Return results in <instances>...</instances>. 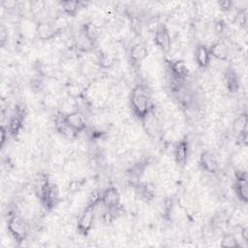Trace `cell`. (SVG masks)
<instances>
[{"label":"cell","instance_id":"15","mask_svg":"<svg viewBox=\"0 0 248 248\" xmlns=\"http://www.w3.org/2000/svg\"><path fill=\"white\" fill-rule=\"evenodd\" d=\"M24 116H25V112L23 108H16L15 110V112L10 117L7 125V130L10 136L15 137L18 135V133L20 132L23 126Z\"/></svg>","mask_w":248,"mask_h":248},{"label":"cell","instance_id":"17","mask_svg":"<svg viewBox=\"0 0 248 248\" xmlns=\"http://www.w3.org/2000/svg\"><path fill=\"white\" fill-rule=\"evenodd\" d=\"M35 72L38 77L46 79H54L57 78V70L50 63L44 60H37L34 64Z\"/></svg>","mask_w":248,"mask_h":248},{"label":"cell","instance_id":"1","mask_svg":"<svg viewBox=\"0 0 248 248\" xmlns=\"http://www.w3.org/2000/svg\"><path fill=\"white\" fill-rule=\"evenodd\" d=\"M129 101L134 116L140 121L154 108L150 91L144 84H137L133 87Z\"/></svg>","mask_w":248,"mask_h":248},{"label":"cell","instance_id":"27","mask_svg":"<svg viewBox=\"0 0 248 248\" xmlns=\"http://www.w3.org/2000/svg\"><path fill=\"white\" fill-rule=\"evenodd\" d=\"M42 106L46 109H59L61 102L53 92L46 91L43 95Z\"/></svg>","mask_w":248,"mask_h":248},{"label":"cell","instance_id":"35","mask_svg":"<svg viewBox=\"0 0 248 248\" xmlns=\"http://www.w3.org/2000/svg\"><path fill=\"white\" fill-rule=\"evenodd\" d=\"M101 195H102V191H99V190L91 191V193L88 195L86 205H91L96 207L99 203H101Z\"/></svg>","mask_w":248,"mask_h":248},{"label":"cell","instance_id":"20","mask_svg":"<svg viewBox=\"0 0 248 248\" xmlns=\"http://www.w3.org/2000/svg\"><path fill=\"white\" fill-rule=\"evenodd\" d=\"M148 56L147 47L141 43L134 44L129 50V59L134 66L140 65L142 61H144Z\"/></svg>","mask_w":248,"mask_h":248},{"label":"cell","instance_id":"4","mask_svg":"<svg viewBox=\"0 0 248 248\" xmlns=\"http://www.w3.org/2000/svg\"><path fill=\"white\" fill-rule=\"evenodd\" d=\"M95 221V207L91 205H85V207L82 209V211L79 213L76 228L77 232L83 236L88 235V233L91 232Z\"/></svg>","mask_w":248,"mask_h":248},{"label":"cell","instance_id":"9","mask_svg":"<svg viewBox=\"0 0 248 248\" xmlns=\"http://www.w3.org/2000/svg\"><path fill=\"white\" fill-rule=\"evenodd\" d=\"M120 193L118 189L114 186H108L102 191L101 195V203L108 209L114 210L120 205Z\"/></svg>","mask_w":248,"mask_h":248},{"label":"cell","instance_id":"22","mask_svg":"<svg viewBox=\"0 0 248 248\" xmlns=\"http://www.w3.org/2000/svg\"><path fill=\"white\" fill-rule=\"evenodd\" d=\"M194 56H195V61L200 68L208 67L211 60V56L209 53V48L206 45L199 44L195 48Z\"/></svg>","mask_w":248,"mask_h":248},{"label":"cell","instance_id":"21","mask_svg":"<svg viewBox=\"0 0 248 248\" xmlns=\"http://www.w3.org/2000/svg\"><path fill=\"white\" fill-rule=\"evenodd\" d=\"M36 26H37V22L33 21L30 18L21 19L19 21V26H18V32L21 38L26 40H33L37 38Z\"/></svg>","mask_w":248,"mask_h":248},{"label":"cell","instance_id":"36","mask_svg":"<svg viewBox=\"0 0 248 248\" xmlns=\"http://www.w3.org/2000/svg\"><path fill=\"white\" fill-rule=\"evenodd\" d=\"M30 87L32 89V91H34L35 93H42L45 92V82H44V78L37 77L36 78L31 79L30 81Z\"/></svg>","mask_w":248,"mask_h":248},{"label":"cell","instance_id":"7","mask_svg":"<svg viewBox=\"0 0 248 248\" xmlns=\"http://www.w3.org/2000/svg\"><path fill=\"white\" fill-rule=\"evenodd\" d=\"M153 41L156 46L164 53H169L171 48V36L169 28L162 23L154 33Z\"/></svg>","mask_w":248,"mask_h":248},{"label":"cell","instance_id":"26","mask_svg":"<svg viewBox=\"0 0 248 248\" xmlns=\"http://www.w3.org/2000/svg\"><path fill=\"white\" fill-rule=\"evenodd\" d=\"M96 63H97V66L100 68V69H105V70H108V69H110L114 63H115V59L114 57L108 53V51L106 50H100L97 54V60H96Z\"/></svg>","mask_w":248,"mask_h":248},{"label":"cell","instance_id":"23","mask_svg":"<svg viewBox=\"0 0 248 248\" xmlns=\"http://www.w3.org/2000/svg\"><path fill=\"white\" fill-rule=\"evenodd\" d=\"M137 194L146 202H152L156 197V187L151 182H138L136 184Z\"/></svg>","mask_w":248,"mask_h":248},{"label":"cell","instance_id":"16","mask_svg":"<svg viewBox=\"0 0 248 248\" xmlns=\"http://www.w3.org/2000/svg\"><path fill=\"white\" fill-rule=\"evenodd\" d=\"M209 53L211 58H215L219 61H225L230 55V47L225 41L219 40L212 43L209 46Z\"/></svg>","mask_w":248,"mask_h":248},{"label":"cell","instance_id":"6","mask_svg":"<svg viewBox=\"0 0 248 248\" xmlns=\"http://www.w3.org/2000/svg\"><path fill=\"white\" fill-rule=\"evenodd\" d=\"M166 65L170 78H172L180 81H184L186 78L189 76V69L185 61L181 59L167 60Z\"/></svg>","mask_w":248,"mask_h":248},{"label":"cell","instance_id":"2","mask_svg":"<svg viewBox=\"0 0 248 248\" xmlns=\"http://www.w3.org/2000/svg\"><path fill=\"white\" fill-rule=\"evenodd\" d=\"M35 194L44 206L52 209L59 202V190L46 174L41 175L35 184Z\"/></svg>","mask_w":248,"mask_h":248},{"label":"cell","instance_id":"43","mask_svg":"<svg viewBox=\"0 0 248 248\" xmlns=\"http://www.w3.org/2000/svg\"><path fill=\"white\" fill-rule=\"evenodd\" d=\"M240 236H241L243 242L248 243V227L247 226H244V227L241 228Z\"/></svg>","mask_w":248,"mask_h":248},{"label":"cell","instance_id":"24","mask_svg":"<svg viewBox=\"0 0 248 248\" xmlns=\"http://www.w3.org/2000/svg\"><path fill=\"white\" fill-rule=\"evenodd\" d=\"M80 33L91 43L95 44V42L99 39L101 35V29L100 27L93 21H87L84 22L81 25Z\"/></svg>","mask_w":248,"mask_h":248},{"label":"cell","instance_id":"39","mask_svg":"<svg viewBox=\"0 0 248 248\" xmlns=\"http://www.w3.org/2000/svg\"><path fill=\"white\" fill-rule=\"evenodd\" d=\"M217 5L219 7V9L225 13L231 12L234 6V3L232 1L230 0H221L217 2Z\"/></svg>","mask_w":248,"mask_h":248},{"label":"cell","instance_id":"34","mask_svg":"<svg viewBox=\"0 0 248 248\" xmlns=\"http://www.w3.org/2000/svg\"><path fill=\"white\" fill-rule=\"evenodd\" d=\"M173 207H174V201L172 198L170 197H168L164 200L163 202V204H162V209H163V215L168 218V217H170L171 215V212L173 210Z\"/></svg>","mask_w":248,"mask_h":248},{"label":"cell","instance_id":"14","mask_svg":"<svg viewBox=\"0 0 248 248\" xmlns=\"http://www.w3.org/2000/svg\"><path fill=\"white\" fill-rule=\"evenodd\" d=\"M232 130L240 139V140L246 145L248 138V114L247 112L240 113L232 122Z\"/></svg>","mask_w":248,"mask_h":248},{"label":"cell","instance_id":"10","mask_svg":"<svg viewBox=\"0 0 248 248\" xmlns=\"http://www.w3.org/2000/svg\"><path fill=\"white\" fill-rule=\"evenodd\" d=\"M65 122L78 134L83 132L87 128V120L83 112L79 109L63 114Z\"/></svg>","mask_w":248,"mask_h":248},{"label":"cell","instance_id":"32","mask_svg":"<svg viewBox=\"0 0 248 248\" xmlns=\"http://www.w3.org/2000/svg\"><path fill=\"white\" fill-rule=\"evenodd\" d=\"M86 180L82 178H73L67 184V191L71 194H76L81 190Z\"/></svg>","mask_w":248,"mask_h":248},{"label":"cell","instance_id":"12","mask_svg":"<svg viewBox=\"0 0 248 248\" xmlns=\"http://www.w3.org/2000/svg\"><path fill=\"white\" fill-rule=\"evenodd\" d=\"M199 165L203 171L209 174H216L220 170V165L216 156L208 150H204L201 153Z\"/></svg>","mask_w":248,"mask_h":248},{"label":"cell","instance_id":"5","mask_svg":"<svg viewBox=\"0 0 248 248\" xmlns=\"http://www.w3.org/2000/svg\"><path fill=\"white\" fill-rule=\"evenodd\" d=\"M233 191L240 202L247 203L248 202V180L246 170H234Z\"/></svg>","mask_w":248,"mask_h":248},{"label":"cell","instance_id":"42","mask_svg":"<svg viewBox=\"0 0 248 248\" xmlns=\"http://www.w3.org/2000/svg\"><path fill=\"white\" fill-rule=\"evenodd\" d=\"M7 39H8V33L5 30V28L2 26L1 27V34H0V43H1L2 46H5V44L7 42Z\"/></svg>","mask_w":248,"mask_h":248},{"label":"cell","instance_id":"8","mask_svg":"<svg viewBox=\"0 0 248 248\" xmlns=\"http://www.w3.org/2000/svg\"><path fill=\"white\" fill-rule=\"evenodd\" d=\"M189 154H190V145H189V141L186 138L178 140L173 148V159L175 164L183 169L187 163H188V159H189Z\"/></svg>","mask_w":248,"mask_h":248},{"label":"cell","instance_id":"19","mask_svg":"<svg viewBox=\"0 0 248 248\" xmlns=\"http://www.w3.org/2000/svg\"><path fill=\"white\" fill-rule=\"evenodd\" d=\"M54 127L56 132L61 135L66 140H74L78 135L77 132H75L64 120L63 114L59 111L54 119Z\"/></svg>","mask_w":248,"mask_h":248},{"label":"cell","instance_id":"40","mask_svg":"<svg viewBox=\"0 0 248 248\" xmlns=\"http://www.w3.org/2000/svg\"><path fill=\"white\" fill-rule=\"evenodd\" d=\"M213 26H214V31L217 33V34H223L225 33L226 31V22L223 20V19H215L214 20V23H213Z\"/></svg>","mask_w":248,"mask_h":248},{"label":"cell","instance_id":"33","mask_svg":"<svg viewBox=\"0 0 248 248\" xmlns=\"http://www.w3.org/2000/svg\"><path fill=\"white\" fill-rule=\"evenodd\" d=\"M234 22H236L241 28L247 27L248 22V10L247 8H242L238 10L234 16Z\"/></svg>","mask_w":248,"mask_h":248},{"label":"cell","instance_id":"38","mask_svg":"<svg viewBox=\"0 0 248 248\" xmlns=\"http://www.w3.org/2000/svg\"><path fill=\"white\" fill-rule=\"evenodd\" d=\"M161 22L159 20V18L157 16H153V17H150L147 21V29L149 30V32H152L153 34L157 31V29L161 26Z\"/></svg>","mask_w":248,"mask_h":248},{"label":"cell","instance_id":"13","mask_svg":"<svg viewBox=\"0 0 248 248\" xmlns=\"http://www.w3.org/2000/svg\"><path fill=\"white\" fill-rule=\"evenodd\" d=\"M36 34H37V39L44 42L50 41L58 36V33L54 29L51 21H46V20L37 21Z\"/></svg>","mask_w":248,"mask_h":248},{"label":"cell","instance_id":"18","mask_svg":"<svg viewBox=\"0 0 248 248\" xmlns=\"http://www.w3.org/2000/svg\"><path fill=\"white\" fill-rule=\"evenodd\" d=\"M223 78H224V84L229 92L235 93L238 91L239 85H240L239 77H238L236 71L232 66H229L225 70Z\"/></svg>","mask_w":248,"mask_h":248},{"label":"cell","instance_id":"28","mask_svg":"<svg viewBox=\"0 0 248 248\" xmlns=\"http://www.w3.org/2000/svg\"><path fill=\"white\" fill-rule=\"evenodd\" d=\"M84 88L82 85H80L78 82H70L66 85V95L67 97L74 99V100H80L83 97L84 93Z\"/></svg>","mask_w":248,"mask_h":248},{"label":"cell","instance_id":"25","mask_svg":"<svg viewBox=\"0 0 248 248\" xmlns=\"http://www.w3.org/2000/svg\"><path fill=\"white\" fill-rule=\"evenodd\" d=\"M61 13L67 16H75L82 8L83 2L78 0H66L58 3Z\"/></svg>","mask_w":248,"mask_h":248},{"label":"cell","instance_id":"37","mask_svg":"<svg viewBox=\"0 0 248 248\" xmlns=\"http://www.w3.org/2000/svg\"><path fill=\"white\" fill-rule=\"evenodd\" d=\"M114 218L115 217H114V214H113L112 210L108 209V208H107V210L104 211L102 213V216H101V220H102L103 224L106 225V226H108V225L112 224V222L114 221Z\"/></svg>","mask_w":248,"mask_h":248},{"label":"cell","instance_id":"29","mask_svg":"<svg viewBox=\"0 0 248 248\" xmlns=\"http://www.w3.org/2000/svg\"><path fill=\"white\" fill-rule=\"evenodd\" d=\"M51 23L54 27V29L56 30V32L58 33V35H60L62 32L66 31L69 27V20H68V16L63 15L62 13L59 15H56L52 20Z\"/></svg>","mask_w":248,"mask_h":248},{"label":"cell","instance_id":"41","mask_svg":"<svg viewBox=\"0 0 248 248\" xmlns=\"http://www.w3.org/2000/svg\"><path fill=\"white\" fill-rule=\"evenodd\" d=\"M8 136H10V135L8 133L7 127L1 126V147L4 146V143H5L6 140H8Z\"/></svg>","mask_w":248,"mask_h":248},{"label":"cell","instance_id":"30","mask_svg":"<svg viewBox=\"0 0 248 248\" xmlns=\"http://www.w3.org/2000/svg\"><path fill=\"white\" fill-rule=\"evenodd\" d=\"M74 46L80 52H88L91 50L94 44L89 42L81 33H79V35L75 39Z\"/></svg>","mask_w":248,"mask_h":248},{"label":"cell","instance_id":"3","mask_svg":"<svg viewBox=\"0 0 248 248\" xmlns=\"http://www.w3.org/2000/svg\"><path fill=\"white\" fill-rule=\"evenodd\" d=\"M8 232L17 245L26 240L28 236V226L27 223L17 214H11L7 223Z\"/></svg>","mask_w":248,"mask_h":248},{"label":"cell","instance_id":"11","mask_svg":"<svg viewBox=\"0 0 248 248\" xmlns=\"http://www.w3.org/2000/svg\"><path fill=\"white\" fill-rule=\"evenodd\" d=\"M141 126L145 134L151 138H156L160 133V121L155 112V108H153L147 115H145L141 120Z\"/></svg>","mask_w":248,"mask_h":248},{"label":"cell","instance_id":"31","mask_svg":"<svg viewBox=\"0 0 248 248\" xmlns=\"http://www.w3.org/2000/svg\"><path fill=\"white\" fill-rule=\"evenodd\" d=\"M221 247H230V248H238L241 247V244L238 242L237 238L232 233H226L222 236L220 240Z\"/></svg>","mask_w":248,"mask_h":248}]
</instances>
